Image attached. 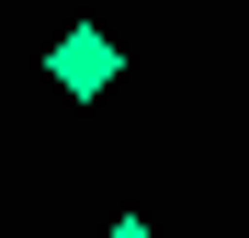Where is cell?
<instances>
[{
	"mask_svg": "<svg viewBox=\"0 0 249 238\" xmlns=\"http://www.w3.org/2000/svg\"><path fill=\"white\" fill-rule=\"evenodd\" d=\"M46 79H57L68 102H91V91H113V79H124V57H113V34H91V23H79V34H57Z\"/></svg>",
	"mask_w": 249,
	"mask_h": 238,
	"instance_id": "cell-1",
	"label": "cell"
},
{
	"mask_svg": "<svg viewBox=\"0 0 249 238\" xmlns=\"http://www.w3.org/2000/svg\"><path fill=\"white\" fill-rule=\"evenodd\" d=\"M113 238H159V227H113Z\"/></svg>",
	"mask_w": 249,
	"mask_h": 238,
	"instance_id": "cell-2",
	"label": "cell"
}]
</instances>
